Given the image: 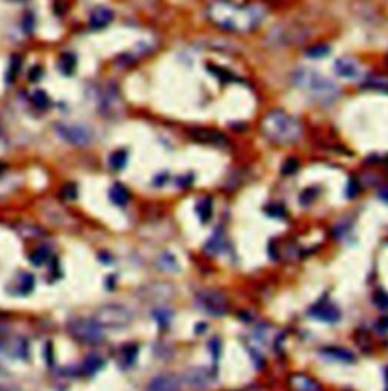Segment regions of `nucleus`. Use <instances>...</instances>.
Instances as JSON below:
<instances>
[{
	"instance_id": "c756f323",
	"label": "nucleus",
	"mask_w": 388,
	"mask_h": 391,
	"mask_svg": "<svg viewBox=\"0 0 388 391\" xmlns=\"http://www.w3.org/2000/svg\"><path fill=\"white\" fill-rule=\"evenodd\" d=\"M153 315H155V318H156V321H158V324H159L161 328H165V326L170 323V318H171V312H168L165 308L156 309V311L153 312Z\"/></svg>"
},
{
	"instance_id": "e433bc0d",
	"label": "nucleus",
	"mask_w": 388,
	"mask_h": 391,
	"mask_svg": "<svg viewBox=\"0 0 388 391\" xmlns=\"http://www.w3.org/2000/svg\"><path fill=\"white\" fill-rule=\"evenodd\" d=\"M377 198H379V201H382L383 204H388V185H383L382 188H379Z\"/></svg>"
},
{
	"instance_id": "4c0bfd02",
	"label": "nucleus",
	"mask_w": 388,
	"mask_h": 391,
	"mask_svg": "<svg viewBox=\"0 0 388 391\" xmlns=\"http://www.w3.org/2000/svg\"><path fill=\"white\" fill-rule=\"evenodd\" d=\"M270 208H272V211H267L270 216H273V217H284L285 210H284L282 207H279V205H273V207H270Z\"/></svg>"
},
{
	"instance_id": "1a4fd4ad",
	"label": "nucleus",
	"mask_w": 388,
	"mask_h": 391,
	"mask_svg": "<svg viewBox=\"0 0 388 391\" xmlns=\"http://www.w3.org/2000/svg\"><path fill=\"white\" fill-rule=\"evenodd\" d=\"M334 70L340 78L344 79H358L362 75V69L358 61L353 58H340L334 64Z\"/></svg>"
},
{
	"instance_id": "ea45409f",
	"label": "nucleus",
	"mask_w": 388,
	"mask_h": 391,
	"mask_svg": "<svg viewBox=\"0 0 388 391\" xmlns=\"http://www.w3.org/2000/svg\"><path fill=\"white\" fill-rule=\"evenodd\" d=\"M380 326H382L385 331H388V318H380Z\"/></svg>"
},
{
	"instance_id": "dca6fc26",
	"label": "nucleus",
	"mask_w": 388,
	"mask_h": 391,
	"mask_svg": "<svg viewBox=\"0 0 388 391\" xmlns=\"http://www.w3.org/2000/svg\"><path fill=\"white\" fill-rule=\"evenodd\" d=\"M321 353L326 356V358H331V359H335V361H341V362H352L355 359L353 353L344 347H338V346H329V347H325L321 349Z\"/></svg>"
},
{
	"instance_id": "c85d7f7f",
	"label": "nucleus",
	"mask_w": 388,
	"mask_h": 391,
	"mask_svg": "<svg viewBox=\"0 0 388 391\" xmlns=\"http://www.w3.org/2000/svg\"><path fill=\"white\" fill-rule=\"evenodd\" d=\"M61 198L64 201H75L78 198V188L75 183H66L62 188H61Z\"/></svg>"
},
{
	"instance_id": "aec40b11",
	"label": "nucleus",
	"mask_w": 388,
	"mask_h": 391,
	"mask_svg": "<svg viewBox=\"0 0 388 391\" xmlns=\"http://www.w3.org/2000/svg\"><path fill=\"white\" fill-rule=\"evenodd\" d=\"M105 365V361H103V358L102 356H99V355H90L85 361H84V364H82V371L85 373V374H94V373H97L102 367Z\"/></svg>"
},
{
	"instance_id": "4468645a",
	"label": "nucleus",
	"mask_w": 388,
	"mask_h": 391,
	"mask_svg": "<svg viewBox=\"0 0 388 391\" xmlns=\"http://www.w3.org/2000/svg\"><path fill=\"white\" fill-rule=\"evenodd\" d=\"M290 385L293 391H321V386L309 376L297 373L290 377Z\"/></svg>"
},
{
	"instance_id": "6ab92c4d",
	"label": "nucleus",
	"mask_w": 388,
	"mask_h": 391,
	"mask_svg": "<svg viewBox=\"0 0 388 391\" xmlns=\"http://www.w3.org/2000/svg\"><path fill=\"white\" fill-rule=\"evenodd\" d=\"M76 55L72 52H64L58 59V69L62 75L72 76L76 70Z\"/></svg>"
},
{
	"instance_id": "72a5a7b5",
	"label": "nucleus",
	"mask_w": 388,
	"mask_h": 391,
	"mask_svg": "<svg viewBox=\"0 0 388 391\" xmlns=\"http://www.w3.org/2000/svg\"><path fill=\"white\" fill-rule=\"evenodd\" d=\"M297 168H299V162H297L296 159L290 158V159H287V161L284 162V165H282V173H284V174H293V173L297 171Z\"/></svg>"
},
{
	"instance_id": "f257e3e1",
	"label": "nucleus",
	"mask_w": 388,
	"mask_h": 391,
	"mask_svg": "<svg viewBox=\"0 0 388 391\" xmlns=\"http://www.w3.org/2000/svg\"><path fill=\"white\" fill-rule=\"evenodd\" d=\"M208 19L223 31L246 34L261 25L266 10L261 5H240L232 0H214L207 10Z\"/></svg>"
},
{
	"instance_id": "9b49d317",
	"label": "nucleus",
	"mask_w": 388,
	"mask_h": 391,
	"mask_svg": "<svg viewBox=\"0 0 388 391\" xmlns=\"http://www.w3.org/2000/svg\"><path fill=\"white\" fill-rule=\"evenodd\" d=\"M185 380H186V383H188L189 386H192V388L204 389V388H207V386L211 383L213 376H211V373H210L207 368H204V367H194V368H191V370H188V371L185 373Z\"/></svg>"
},
{
	"instance_id": "9d476101",
	"label": "nucleus",
	"mask_w": 388,
	"mask_h": 391,
	"mask_svg": "<svg viewBox=\"0 0 388 391\" xmlns=\"http://www.w3.org/2000/svg\"><path fill=\"white\" fill-rule=\"evenodd\" d=\"M311 317L325 321V323H337L341 318V312L337 306L328 303V302H321L315 306H312L308 312Z\"/></svg>"
},
{
	"instance_id": "bb28decb",
	"label": "nucleus",
	"mask_w": 388,
	"mask_h": 391,
	"mask_svg": "<svg viewBox=\"0 0 388 391\" xmlns=\"http://www.w3.org/2000/svg\"><path fill=\"white\" fill-rule=\"evenodd\" d=\"M32 103H34L38 109H46V108H49V105H50V99H49V96L46 94L44 90H37V91L32 94Z\"/></svg>"
},
{
	"instance_id": "393cba45",
	"label": "nucleus",
	"mask_w": 388,
	"mask_h": 391,
	"mask_svg": "<svg viewBox=\"0 0 388 391\" xmlns=\"http://www.w3.org/2000/svg\"><path fill=\"white\" fill-rule=\"evenodd\" d=\"M20 69H22V58H20L19 55L11 56V64H10L8 73H7V81H8V84L14 82V79L17 78Z\"/></svg>"
},
{
	"instance_id": "c9c22d12",
	"label": "nucleus",
	"mask_w": 388,
	"mask_h": 391,
	"mask_svg": "<svg viewBox=\"0 0 388 391\" xmlns=\"http://www.w3.org/2000/svg\"><path fill=\"white\" fill-rule=\"evenodd\" d=\"M220 349H222V344H220L219 338H213V340L210 341V350H211V353L214 355L216 359H217L219 355H220Z\"/></svg>"
},
{
	"instance_id": "473e14b6",
	"label": "nucleus",
	"mask_w": 388,
	"mask_h": 391,
	"mask_svg": "<svg viewBox=\"0 0 388 391\" xmlns=\"http://www.w3.org/2000/svg\"><path fill=\"white\" fill-rule=\"evenodd\" d=\"M358 192H359V183L355 177H350L349 182H347V186H346V196L349 199H352Z\"/></svg>"
},
{
	"instance_id": "5701e85b",
	"label": "nucleus",
	"mask_w": 388,
	"mask_h": 391,
	"mask_svg": "<svg viewBox=\"0 0 388 391\" xmlns=\"http://www.w3.org/2000/svg\"><path fill=\"white\" fill-rule=\"evenodd\" d=\"M34 288V278L32 275L29 273H25V275H20L19 276V282H17V291L20 294H28L31 293Z\"/></svg>"
},
{
	"instance_id": "a878e982",
	"label": "nucleus",
	"mask_w": 388,
	"mask_h": 391,
	"mask_svg": "<svg viewBox=\"0 0 388 391\" xmlns=\"http://www.w3.org/2000/svg\"><path fill=\"white\" fill-rule=\"evenodd\" d=\"M47 259H49V250H47L44 246L35 249V250L29 255V261H31L34 266H43Z\"/></svg>"
},
{
	"instance_id": "a211bd4d",
	"label": "nucleus",
	"mask_w": 388,
	"mask_h": 391,
	"mask_svg": "<svg viewBox=\"0 0 388 391\" xmlns=\"http://www.w3.org/2000/svg\"><path fill=\"white\" fill-rule=\"evenodd\" d=\"M362 87L367 88V90H373V91H379V93L388 94V76L371 75V76H368L364 81Z\"/></svg>"
},
{
	"instance_id": "58836bf2",
	"label": "nucleus",
	"mask_w": 388,
	"mask_h": 391,
	"mask_svg": "<svg viewBox=\"0 0 388 391\" xmlns=\"http://www.w3.org/2000/svg\"><path fill=\"white\" fill-rule=\"evenodd\" d=\"M0 391H20L17 386H13V385H4L0 383Z\"/></svg>"
},
{
	"instance_id": "4be33fe9",
	"label": "nucleus",
	"mask_w": 388,
	"mask_h": 391,
	"mask_svg": "<svg viewBox=\"0 0 388 391\" xmlns=\"http://www.w3.org/2000/svg\"><path fill=\"white\" fill-rule=\"evenodd\" d=\"M196 211L199 214V219L202 223H207L211 216H213V201L210 198H205L202 201L198 202V207H196Z\"/></svg>"
},
{
	"instance_id": "f03ea898",
	"label": "nucleus",
	"mask_w": 388,
	"mask_h": 391,
	"mask_svg": "<svg viewBox=\"0 0 388 391\" xmlns=\"http://www.w3.org/2000/svg\"><path fill=\"white\" fill-rule=\"evenodd\" d=\"M291 82L311 100L320 105H331L340 97V87L328 76L314 69L299 67L291 73Z\"/></svg>"
},
{
	"instance_id": "7c9ffc66",
	"label": "nucleus",
	"mask_w": 388,
	"mask_h": 391,
	"mask_svg": "<svg viewBox=\"0 0 388 391\" xmlns=\"http://www.w3.org/2000/svg\"><path fill=\"white\" fill-rule=\"evenodd\" d=\"M373 303L379 308V309H388V294L382 290H377L373 294Z\"/></svg>"
},
{
	"instance_id": "2eb2a0df",
	"label": "nucleus",
	"mask_w": 388,
	"mask_h": 391,
	"mask_svg": "<svg viewBox=\"0 0 388 391\" xmlns=\"http://www.w3.org/2000/svg\"><path fill=\"white\" fill-rule=\"evenodd\" d=\"M192 138H196L198 141L202 143H208V144H217V146H223L226 144V138L216 132V131H210V129H196L191 132Z\"/></svg>"
},
{
	"instance_id": "39448f33",
	"label": "nucleus",
	"mask_w": 388,
	"mask_h": 391,
	"mask_svg": "<svg viewBox=\"0 0 388 391\" xmlns=\"http://www.w3.org/2000/svg\"><path fill=\"white\" fill-rule=\"evenodd\" d=\"M67 332L76 341L84 344H94L102 341L103 328L93 318H73L67 323Z\"/></svg>"
},
{
	"instance_id": "6e6552de",
	"label": "nucleus",
	"mask_w": 388,
	"mask_h": 391,
	"mask_svg": "<svg viewBox=\"0 0 388 391\" xmlns=\"http://www.w3.org/2000/svg\"><path fill=\"white\" fill-rule=\"evenodd\" d=\"M306 31L297 25H281L276 29H272L270 38L272 43L279 46H290L294 43H300L306 38Z\"/></svg>"
},
{
	"instance_id": "7ed1b4c3",
	"label": "nucleus",
	"mask_w": 388,
	"mask_h": 391,
	"mask_svg": "<svg viewBox=\"0 0 388 391\" xmlns=\"http://www.w3.org/2000/svg\"><path fill=\"white\" fill-rule=\"evenodd\" d=\"M261 129L264 135L279 144L293 143L302 135V124L300 121L293 117L291 114L275 109L270 111L261 121Z\"/></svg>"
},
{
	"instance_id": "f3484780",
	"label": "nucleus",
	"mask_w": 388,
	"mask_h": 391,
	"mask_svg": "<svg viewBox=\"0 0 388 391\" xmlns=\"http://www.w3.org/2000/svg\"><path fill=\"white\" fill-rule=\"evenodd\" d=\"M109 199L114 205L117 207H124L129 199H131V194L127 191V188L121 183H114L109 189Z\"/></svg>"
},
{
	"instance_id": "cd10ccee",
	"label": "nucleus",
	"mask_w": 388,
	"mask_h": 391,
	"mask_svg": "<svg viewBox=\"0 0 388 391\" xmlns=\"http://www.w3.org/2000/svg\"><path fill=\"white\" fill-rule=\"evenodd\" d=\"M329 53V46L326 44H315V46H311L308 50H306V56L312 58V59H318V58H323Z\"/></svg>"
},
{
	"instance_id": "ddd939ff",
	"label": "nucleus",
	"mask_w": 388,
	"mask_h": 391,
	"mask_svg": "<svg viewBox=\"0 0 388 391\" xmlns=\"http://www.w3.org/2000/svg\"><path fill=\"white\" fill-rule=\"evenodd\" d=\"M112 20H114V11L106 7H99L90 16V28L93 31H100L106 28Z\"/></svg>"
},
{
	"instance_id": "423d86ee",
	"label": "nucleus",
	"mask_w": 388,
	"mask_h": 391,
	"mask_svg": "<svg viewBox=\"0 0 388 391\" xmlns=\"http://www.w3.org/2000/svg\"><path fill=\"white\" fill-rule=\"evenodd\" d=\"M56 134L67 141L72 146L78 147H85L91 144L93 141V134L88 127L82 124H70V123H58L56 124Z\"/></svg>"
},
{
	"instance_id": "f8f14e48",
	"label": "nucleus",
	"mask_w": 388,
	"mask_h": 391,
	"mask_svg": "<svg viewBox=\"0 0 388 391\" xmlns=\"http://www.w3.org/2000/svg\"><path fill=\"white\" fill-rule=\"evenodd\" d=\"M147 391H180V380L174 374H159L150 380Z\"/></svg>"
},
{
	"instance_id": "0eeeda50",
	"label": "nucleus",
	"mask_w": 388,
	"mask_h": 391,
	"mask_svg": "<svg viewBox=\"0 0 388 391\" xmlns=\"http://www.w3.org/2000/svg\"><path fill=\"white\" fill-rule=\"evenodd\" d=\"M196 302H198L199 308L202 311L208 312L210 315L220 317V315H225L228 311L226 299L217 291H211V290L201 291L196 297Z\"/></svg>"
},
{
	"instance_id": "f704fd0d",
	"label": "nucleus",
	"mask_w": 388,
	"mask_h": 391,
	"mask_svg": "<svg viewBox=\"0 0 388 391\" xmlns=\"http://www.w3.org/2000/svg\"><path fill=\"white\" fill-rule=\"evenodd\" d=\"M41 76H43V70H41V67H40V66L32 67V69H31V72H29V75H28V78H29V81H31V82H38V81L41 79Z\"/></svg>"
},
{
	"instance_id": "412c9836",
	"label": "nucleus",
	"mask_w": 388,
	"mask_h": 391,
	"mask_svg": "<svg viewBox=\"0 0 388 391\" xmlns=\"http://www.w3.org/2000/svg\"><path fill=\"white\" fill-rule=\"evenodd\" d=\"M126 162H127V152L123 150V149H118L115 152H112L108 158V164L112 170L118 171L121 168L126 167Z\"/></svg>"
},
{
	"instance_id": "b1692460",
	"label": "nucleus",
	"mask_w": 388,
	"mask_h": 391,
	"mask_svg": "<svg viewBox=\"0 0 388 391\" xmlns=\"http://www.w3.org/2000/svg\"><path fill=\"white\" fill-rule=\"evenodd\" d=\"M137 353H138V347L135 344H127L120 350V356L121 361L124 362V365H131L132 362H135L137 359Z\"/></svg>"
},
{
	"instance_id": "2f4dec72",
	"label": "nucleus",
	"mask_w": 388,
	"mask_h": 391,
	"mask_svg": "<svg viewBox=\"0 0 388 391\" xmlns=\"http://www.w3.org/2000/svg\"><path fill=\"white\" fill-rule=\"evenodd\" d=\"M159 266H161L162 269H165V270H176V269H177L176 259H174L171 255H168V253H165L164 256H161Z\"/></svg>"
},
{
	"instance_id": "20e7f679",
	"label": "nucleus",
	"mask_w": 388,
	"mask_h": 391,
	"mask_svg": "<svg viewBox=\"0 0 388 391\" xmlns=\"http://www.w3.org/2000/svg\"><path fill=\"white\" fill-rule=\"evenodd\" d=\"M132 312L118 303H109L100 306L96 312L93 320L100 324L102 328H109V329H121L131 324L132 321Z\"/></svg>"
}]
</instances>
